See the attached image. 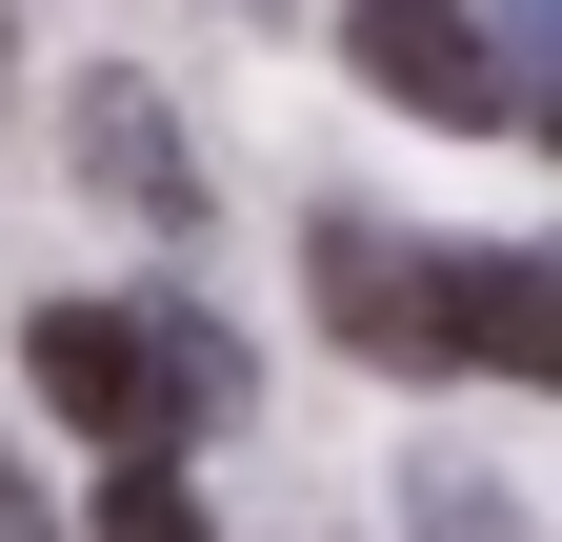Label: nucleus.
<instances>
[{
    "mask_svg": "<svg viewBox=\"0 0 562 542\" xmlns=\"http://www.w3.org/2000/svg\"><path fill=\"white\" fill-rule=\"evenodd\" d=\"M0 542H60V503H41V483H21V462H0Z\"/></svg>",
    "mask_w": 562,
    "mask_h": 542,
    "instance_id": "8",
    "label": "nucleus"
},
{
    "mask_svg": "<svg viewBox=\"0 0 562 542\" xmlns=\"http://www.w3.org/2000/svg\"><path fill=\"white\" fill-rule=\"evenodd\" d=\"M341 60H362V81L402 101V121H482V142H522V81H503V41L462 21V0H341Z\"/></svg>",
    "mask_w": 562,
    "mask_h": 542,
    "instance_id": "1",
    "label": "nucleus"
},
{
    "mask_svg": "<svg viewBox=\"0 0 562 542\" xmlns=\"http://www.w3.org/2000/svg\"><path fill=\"white\" fill-rule=\"evenodd\" d=\"M21 382H41L101 462H161V362H140L121 302H41V321H21Z\"/></svg>",
    "mask_w": 562,
    "mask_h": 542,
    "instance_id": "2",
    "label": "nucleus"
},
{
    "mask_svg": "<svg viewBox=\"0 0 562 542\" xmlns=\"http://www.w3.org/2000/svg\"><path fill=\"white\" fill-rule=\"evenodd\" d=\"M101 542H222V522H201L181 462H121V483H101Z\"/></svg>",
    "mask_w": 562,
    "mask_h": 542,
    "instance_id": "7",
    "label": "nucleus"
},
{
    "mask_svg": "<svg viewBox=\"0 0 562 542\" xmlns=\"http://www.w3.org/2000/svg\"><path fill=\"white\" fill-rule=\"evenodd\" d=\"M442 362L482 382H562V282L522 241H442Z\"/></svg>",
    "mask_w": 562,
    "mask_h": 542,
    "instance_id": "4",
    "label": "nucleus"
},
{
    "mask_svg": "<svg viewBox=\"0 0 562 542\" xmlns=\"http://www.w3.org/2000/svg\"><path fill=\"white\" fill-rule=\"evenodd\" d=\"M81 161L140 201V222H181L201 201V161H181V121H161V81H81Z\"/></svg>",
    "mask_w": 562,
    "mask_h": 542,
    "instance_id": "5",
    "label": "nucleus"
},
{
    "mask_svg": "<svg viewBox=\"0 0 562 542\" xmlns=\"http://www.w3.org/2000/svg\"><path fill=\"white\" fill-rule=\"evenodd\" d=\"M322 321L402 382H442V241H382V222H322Z\"/></svg>",
    "mask_w": 562,
    "mask_h": 542,
    "instance_id": "3",
    "label": "nucleus"
},
{
    "mask_svg": "<svg viewBox=\"0 0 562 542\" xmlns=\"http://www.w3.org/2000/svg\"><path fill=\"white\" fill-rule=\"evenodd\" d=\"M140 362H161V442H181V422H241V342H222L201 302H161V321H140Z\"/></svg>",
    "mask_w": 562,
    "mask_h": 542,
    "instance_id": "6",
    "label": "nucleus"
}]
</instances>
